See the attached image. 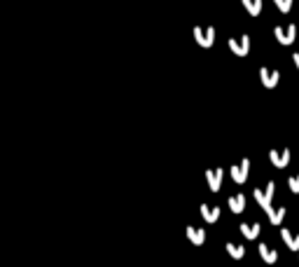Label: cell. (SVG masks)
<instances>
[{"label": "cell", "mask_w": 299, "mask_h": 267, "mask_svg": "<svg viewBox=\"0 0 299 267\" xmlns=\"http://www.w3.org/2000/svg\"><path fill=\"white\" fill-rule=\"evenodd\" d=\"M229 49L234 54H238V56H246V54L250 52V38L241 36V38H236V40L231 38V40H229Z\"/></svg>", "instance_id": "cell-5"}, {"label": "cell", "mask_w": 299, "mask_h": 267, "mask_svg": "<svg viewBox=\"0 0 299 267\" xmlns=\"http://www.w3.org/2000/svg\"><path fill=\"white\" fill-rule=\"evenodd\" d=\"M273 2L278 5V9H281L283 14H285V12H290V7H292V0H273Z\"/></svg>", "instance_id": "cell-19"}, {"label": "cell", "mask_w": 299, "mask_h": 267, "mask_svg": "<svg viewBox=\"0 0 299 267\" xmlns=\"http://www.w3.org/2000/svg\"><path fill=\"white\" fill-rule=\"evenodd\" d=\"M187 237H189V239H192L194 244L199 246V244H203V241H206V232H203L201 227H187Z\"/></svg>", "instance_id": "cell-15"}, {"label": "cell", "mask_w": 299, "mask_h": 267, "mask_svg": "<svg viewBox=\"0 0 299 267\" xmlns=\"http://www.w3.org/2000/svg\"><path fill=\"white\" fill-rule=\"evenodd\" d=\"M201 216H203V218H206L208 222H215L218 218H220V209H218V206L203 204V206H201Z\"/></svg>", "instance_id": "cell-13"}, {"label": "cell", "mask_w": 299, "mask_h": 267, "mask_svg": "<svg viewBox=\"0 0 299 267\" xmlns=\"http://www.w3.org/2000/svg\"><path fill=\"white\" fill-rule=\"evenodd\" d=\"M260 256H262V260L269 263V265H273V263L278 260V253L273 249H269V244H260Z\"/></svg>", "instance_id": "cell-11"}, {"label": "cell", "mask_w": 299, "mask_h": 267, "mask_svg": "<svg viewBox=\"0 0 299 267\" xmlns=\"http://www.w3.org/2000/svg\"><path fill=\"white\" fill-rule=\"evenodd\" d=\"M229 209H231L234 214H241V211L246 209V197L243 195H231L229 197Z\"/></svg>", "instance_id": "cell-12"}, {"label": "cell", "mask_w": 299, "mask_h": 267, "mask_svg": "<svg viewBox=\"0 0 299 267\" xmlns=\"http://www.w3.org/2000/svg\"><path fill=\"white\" fill-rule=\"evenodd\" d=\"M206 178H208V185H211L213 192H218L222 185V169H211L206 171Z\"/></svg>", "instance_id": "cell-8"}, {"label": "cell", "mask_w": 299, "mask_h": 267, "mask_svg": "<svg viewBox=\"0 0 299 267\" xmlns=\"http://www.w3.org/2000/svg\"><path fill=\"white\" fill-rule=\"evenodd\" d=\"M260 78H262V85L266 89H273L276 85H278V78H281V73L276 71V68H266V66H262L260 68Z\"/></svg>", "instance_id": "cell-4"}, {"label": "cell", "mask_w": 299, "mask_h": 267, "mask_svg": "<svg viewBox=\"0 0 299 267\" xmlns=\"http://www.w3.org/2000/svg\"><path fill=\"white\" fill-rule=\"evenodd\" d=\"M281 237H283V241L288 244V249H290V251H299V234H292L288 227H283Z\"/></svg>", "instance_id": "cell-9"}, {"label": "cell", "mask_w": 299, "mask_h": 267, "mask_svg": "<svg viewBox=\"0 0 299 267\" xmlns=\"http://www.w3.org/2000/svg\"><path fill=\"white\" fill-rule=\"evenodd\" d=\"M273 36L281 44H292L295 38H297V26L290 24V26H276L273 28Z\"/></svg>", "instance_id": "cell-2"}, {"label": "cell", "mask_w": 299, "mask_h": 267, "mask_svg": "<svg viewBox=\"0 0 299 267\" xmlns=\"http://www.w3.org/2000/svg\"><path fill=\"white\" fill-rule=\"evenodd\" d=\"M194 38H196V43L201 44V47H211L213 40H215V28L213 26H208V28L196 26L194 28Z\"/></svg>", "instance_id": "cell-3"}, {"label": "cell", "mask_w": 299, "mask_h": 267, "mask_svg": "<svg viewBox=\"0 0 299 267\" xmlns=\"http://www.w3.org/2000/svg\"><path fill=\"white\" fill-rule=\"evenodd\" d=\"M269 160H271L273 167L285 169V167L290 164V150H271L269 152Z\"/></svg>", "instance_id": "cell-7"}, {"label": "cell", "mask_w": 299, "mask_h": 267, "mask_svg": "<svg viewBox=\"0 0 299 267\" xmlns=\"http://www.w3.org/2000/svg\"><path fill=\"white\" fill-rule=\"evenodd\" d=\"M288 187H290L295 195H299V174H295V176L288 178Z\"/></svg>", "instance_id": "cell-18"}, {"label": "cell", "mask_w": 299, "mask_h": 267, "mask_svg": "<svg viewBox=\"0 0 299 267\" xmlns=\"http://www.w3.org/2000/svg\"><path fill=\"white\" fill-rule=\"evenodd\" d=\"M241 232H243L246 239H257V237H260V225H257V222H253V225L246 222V225H241Z\"/></svg>", "instance_id": "cell-14"}, {"label": "cell", "mask_w": 299, "mask_h": 267, "mask_svg": "<svg viewBox=\"0 0 299 267\" xmlns=\"http://www.w3.org/2000/svg\"><path fill=\"white\" fill-rule=\"evenodd\" d=\"M273 192H276V183H273V180H269L264 190H253V197H255V199H257V204L262 206L264 211H269V209H271Z\"/></svg>", "instance_id": "cell-1"}, {"label": "cell", "mask_w": 299, "mask_h": 267, "mask_svg": "<svg viewBox=\"0 0 299 267\" xmlns=\"http://www.w3.org/2000/svg\"><path fill=\"white\" fill-rule=\"evenodd\" d=\"M292 59H295V66H297V68H299V52H295V54H292Z\"/></svg>", "instance_id": "cell-20"}, {"label": "cell", "mask_w": 299, "mask_h": 267, "mask_svg": "<svg viewBox=\"0 0 299 267\" xmlns=\"http://www.w3.org/2000/svg\"><path fill=\"white\" fill-rule=\"evenodd\" d=\"M285 214H288V209H285V206H278V209H269V211H266V216H269V221L273 222V225H281L283 222V218H285Z\"/></svg>", "instance_id": "cell-10"}, {"label": "cell", "mask_w": 299, "mask_h": 267, "mask_svg": "<svg viewBox=\"0 0 299 267\" xmlns=\"http://www.w3.org/2000/svg\"><path fill=\"white\" fill-rule=\"evenodd\" d=\"M243 5H246V9L253 17H257L262 12V0H243Z\"/></svg>", "instance_id": "cell-16"}, {"label": "cell", "mask_w": 299, "mask_h": 267, "mask_svg": "<svg viewBox=\"0 0 299 267\" xmlns=\"http://www.w3.org/2000/svg\"><path fill=\"white\" fill-rule=\"evenodd\" d=\"M227 253L231 256V258H243L246 256V249L241 246V244H227Z\"/></svg>", "instance_id": "cell-17"}, {"label": "cell", "mask_w": 299, "mask_h": 267, "mask_svg": "<svg viewBox=\"0 0 299 267\" xmlns=\"http://www.w3.org/2000/svg\"><path fill=\"white\" fill-rule=\"evenodd\" d=\"M248 169H250V160H241V164H236V167H231V178H234V183H246L248 180Z\"/></svg>", "instance_id": "cell-6"}]
</instances>
